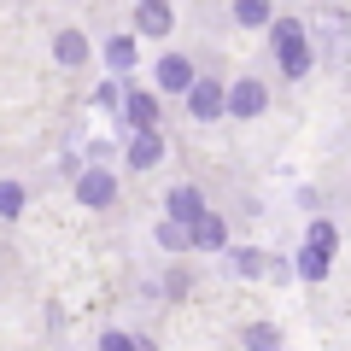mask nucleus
<instances>
[{"label":"nucleus","instance_id":"f257e3e1","mask_svg":"<svg viewBox=\"0 0 351 351\" xmlns=\"http://www.w3.org/2000/svg\"><path fill=\"white\" fill-rule=\"evenodd\" d=\"M263 36H269V53H276V64H281L287 82H304V76L316 71V41H311V29H304L299 18H276Z\"/></svg>","mask_w":351,"mask_h":351},{"label":"nucleus","instance_id":"f03ea898","mask_svg":"<svg viewBox=\"0 0 351 351\" xmlns=\"http://www.w3.org/2000/svg\"><path fill=\"white\" fill-rule=\"evenodd\" d=\"M182 100H188V117H193V123H217V117H228V88L217 82V76H199Z\"/></svg>","mask_w":351,"mask_h":351},{"label":"nucleus","instance_id":"7ed1b4c3","mask_svg":"<svg viewBox=\"0 0 351 351\" xmlns=\"http://www.w3.org/2000/svg\"><path fill=\"white\" fill-rule=\"evenodd\" d=\"M76 199H82L88 211H112V205H117V176L106 170V164L76 170Z\"/></svg>","mask_w":351,"mask_h":351},{"label":"nucleus","instance_id":"20e7f679","mask_svg":"<svg viewBox=\"0 0 351 351\" xmlns=\"http://www.w3.org/2000/svg\"><path fill=\"white\" fill-rule=\"evenodd\" d=\"M269 112V82L263 76H240V82H228V117H240V123H252V117Z\"/></svg>","mask_w":351,"mask_h":351},{"label":"nucleus","instance_id":"39448f33","mask_svg":"<svg viewBox=\"0 0 351 351\" xmlns=\"http://www.w3.org/2000/svg\"><path fill=\"white\" fill-rule=\"evenodd\" d=\"M193 82H199V71H193V59H188V53H164V59H158V71H152V88H158V94H170V100H182V94H188Z\"/></svg>","mask_w":351,"mask_h":351},{"label":"nucleus","instance_id":"423d86ee","mask_svg":"<svg viewBox=\"0 0 351 351\" xmlns=\"http://www.w3.org/2000/svg\"><path fill=\"white\" fill-rule=\"evenodd\" d=\"M170 29H176V6H170V0H141V6H135V36L164 41Z\"/></svg>","mask_w":351,"mask_h":351},{"label":"nucleus","instance_id":"0eeeda50","mask_svg":"<svg viewBox=\"0 0 351 351\" xmlns=\"http://www.w3.org/2000/svg\"><path fill=\"white\" fill-rule=\"evenodd\" d=\"M158 158H164V129H129V147H123L129 170H152Z\"/></svg>","mask_w":351,"mask_h":351},{"label":"nucleus","instance_id":"6e6552de","mask_svg":"<svg viewBox=\"0 0 351 351\" xmlns=\"http://www.w3.org/2000/svg\"><path fill=\"white\" fill-rule=\"evenodd\" d=\"M211 205H205V193L193 188V182H176L170 193H164V217H176V223H193V217H205Z\"/></svg>","mask_w":351,"mask_h":351},{"label":"nucleus","instance_id":"1a4fd4ad","mask_svg":"<svg viewBox=\"0 0 351 351\" xmlns=\"http://www.w3.org/2000/svg\"><path fill=\"white\" fill-rule=\"evenodd\" d=\"M100 59H106V71H112V76H129L141 64V36H135V29H129V36H112L100 47Z\"/></svg>","mask_w":351,"mask_h":351},{"label":"nucleus","instance_id":"9d476101","mask_svg":"<svg viewBox=\"0 0 351 351\" xmlns=\"http://www.w3.org/2000/svg\"><path fill=\"white\" fill-rule=\"evenodd\" d=\"M123 117H129V129H158V88H129Z\"/></svg>","mask_w":351,"mask_h":351},{"label":"nucleus","instance_id":"9b49d317","mask_svg":"<svg viewBox=\"0 0 351 351\" xmlns=\"http://www.w3.org/2000/svg\"><path fill=\"white\" fill-rule=\"evenodd\" d=\"M188 234H193V252H228V223H223L217 211L193 217V223H188Z\"/></svg>","mask_w":351,"mask_h":351},{"label":"nucleus","instance_id":"f8f14e48","mask_svg":"<svg viewBox=\"0 0 351 351\" xmlns=\"http://www.w3.org/2000/svg\"><path fill=\"white\" fill-rule=\"evenodd\" d=\"M293 269H299V281L322 287L328 269H334V252H322V246H311V240H299V258H293Z\"/></svg>","mask_w":351,"mask_h":351},{"label":"nucleus","instance_id":"ddd939ff","mask_svg":"<svg viewBox=\"0 0 351 351\" xmlns=\"http://www.w3.org/2000/svg\"><path fill=\"white\" fill-rule=\"evenodd\" d=\"M53 59H59L64 71L88 64V59H94V53H88V36H82V29H59V36H53Z\"/></svg>","mask_w":351,"mask_h":351},{"label":"nucleus","instance_id":"4468645a","mask_svg":"<svg viewBox=\"0 0 351 351\" xmlns=\"http://www.w3.org/2000/svg\"><path fill=\"white\" fill-rule=\"evenodd\" d=\"M234 24L240 29H269L276 24V0H234Z\"/></svg>","mask_w":351,"mask_h":351},{"label":"nucleus","instance_id":"2eb2a0df","mask_svg":"<svg viewBox=\"0 0 351 351\" xmlns=\"http://www.w3.org/2000/svg\"><path fill=\"white\" fill-rule=\"evenodd\" d=\"M223 258H228L234 276H269V263H276V258H263V252H252V246H234V252H223Z\"/></svg>","mask_w":351,"mask_h":351},{"label":"nucleus","instance_id":"dca6fc26","mask_svg":"<svg viewBox=\"0 0 351 351\" xmlns=\"http://www.w3.org/2000/svg\"><path fill=\"white\" fill-rule=\"evenodd\" d=\"M152 240H158L164 252H188V246H193V234H188V223H176V217H164V223L152 228Z\"/></svg>","mask_w":351,"mask_h":351},{"label":"nucleus","instance_id":"f3484780","mask_svg":"<svg viewBox=\"0 0 351 351\" xmlns=\"http://www.w3.org/2000/svg\"><path fill=\"white\" fill-rule=\"evenodd\" d=\"M240 346L246 351H281V328L276 322H252L246 334H240Z\"/></svg>","mask_w":351,"mask_h":351},{"label":"nucleus","instance_id":"a211bd4d","mask_svg":"<svg viewBox=\"0 0 351 351\" xmlns=\"http://www.w3.org/2000/svg\"><path fill=\"white\" fill-rule=\"evenodd\" d=\"M304 240H311V246H322V252H339V228L328 223V217H311V228H304Z\"/></svg>","mask_w":351,"mask_h":351},{"label":"nucleus","instance_id":"6ab92c4d","mask_svg":"<svg viewBox=\"0 0 351 351\" xmlns=\"http://www.w3.org/2000/svg\"><path fill=\"white\" fill-rule=\"evenodd\" d=\"M94 351H152V346H147V339H135V334H123V328H106Z\"/></svg>","mask_w":351,"mask_h":351},{"label":"nucleus","instance_id":"aec40b11","mask_svg":"<svg viewBox=\"0 0 351 351\" xmlns=\"http://www.w3.org/2000/svg\"><path fill=\"white\" fill-rule=\"evenodd\" d=\"M123 94H129L123 76H106V82L94 88V106H106V112H123Z\"/></svg>","mask_w":351,"mask_h":351},{"label":"nucleus","instance_id":"412c9836","mask_svg":"<svg viewBox=\"0 0 351 351\" xmlns=\"http://www.w3.org/2000/svg\"><path fill=\"white\" fill-rule=\"evenodd\" d=\"M24 205H29L24 182H0V217H24Z\"/></svg>","mask_w":351,"mask_h":351},{"label":"nucleus","instance_id":"4be33fe9","mask_svg":"<svg viewBox=\"0 0 351 351\" xmlns=\"http://www.w3.org/2000/svg\"><path fill=\"white\" fill-rule=\"evenodd\" d=\"M112 158V141H88V164H106Z\"/></svg>","mask_w":351,"mask_h":351}]
</instances>
